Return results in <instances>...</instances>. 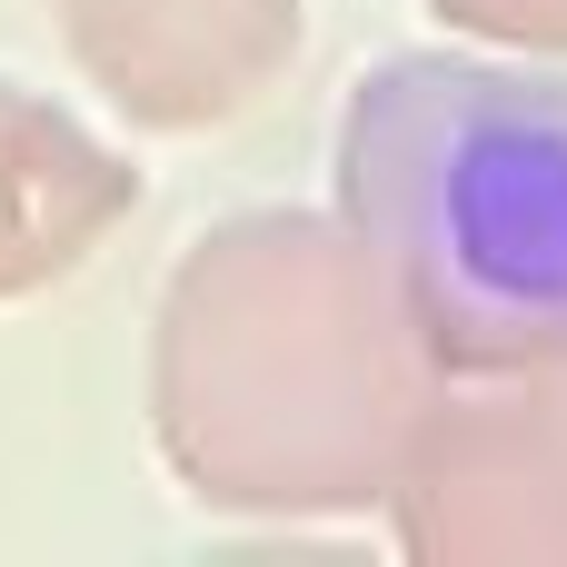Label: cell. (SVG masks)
I'll return each mask as SVG.
<instances>
[{
  "instance_id": "obj_3",
  "label": "cell",
  "mask_w": 567,
  "mask_h": 567,
  "mask_svg": "<svg viewBox=\"0 0 567 567\" xmlns=\"http://www.w3.org/2000/svg\"><path fill=\"white\" fill-rule=\"evenodd\" d=\"M389 538L419 567H567V399L548 379H458L389 478Z\"/></svg>"
},
{
  "instance_id": "obj_6",
  "label": "cell",
  "mask_w": 567,
  "mask_h": 567,
  "mask_svg": "<svg viewBox=\"0 0 567 567\" xmlns=\"http://www.w3.org/2000/svg\"><path fill=\"white\" fill-rule=\"evenodd\" d=\"M458 40L478 50H528V60H567V0H429Z\"/></svg>"
},
{
  "instance_id": "obj_7",
  "label": "cell",
  "mask_w": 567,
  "mask_h": 567,
  "mask_svg": "<svg viewBox=\"0 0 567 567\" xmlns=\"http://www.w3.org/2000/svg\"><path fill=\"white\" fill-rule=\"evenodd\" d=\"M548 389H558V399H567V369H548Z\"/></svg>"
},
{
  "instance_id": "obj_1",
  "label": "cell",
  "mask_w": 567,
  "mask_h": 567,
  "mask_svg": "<svg viewBox=\"0 0 567 567\" xmlns=\"http://www.w3.org/2000/svg\"><path fill=\"white\" fill-rule=\"evenodd\" d=\"M439 359L339 209H229L150 329V439L219 518H359L389 498Z\"/></svg>"
},
{
  "instance_id": "obj_2",
  "label": "cell",
  "mask_w": 567,
  "mask_h": 567,
  "mask_svg": "<svg viewBox=\"0 0 567 567\" xmlns=\"http://www.w3.org/2000/svg\"><path fill=\"white\" fill-rule=\"evenodd\" d=\"M339 219L439 379L567 369V60L399 50L349 90Z\"/></svg>"
},
{
  "instance_id": "obj_5",
  "label": "cell",
  "mask_w": 567,
  "mask_h": 567,
  "mask_svg": "<svg viewBox=\"0 0 567 567\" xmlns=\"http://www.w3.org/2000/svg\"><path fill=\"white\" fill-rule=\"evenodd\" d=\"M140 209V169L60 100L0 80V309L80 279Z\"/></svg>"
},
{
  "instance_id": "obj_4",
  "label": "cell",
  "mask_w": 567,
  "mask_h": 567,
  "mask_svg": "<svg viewBox=\"0 0 567 567\" xmlns=\"http://www.w3.org/2000/svg\"><path fill=\"white\" fill-rule=\"evenodd\" d=\"M50 30L100 110L159 140H199L289 80L309 0H50Z\"/></svg>"
}]
</instances>
